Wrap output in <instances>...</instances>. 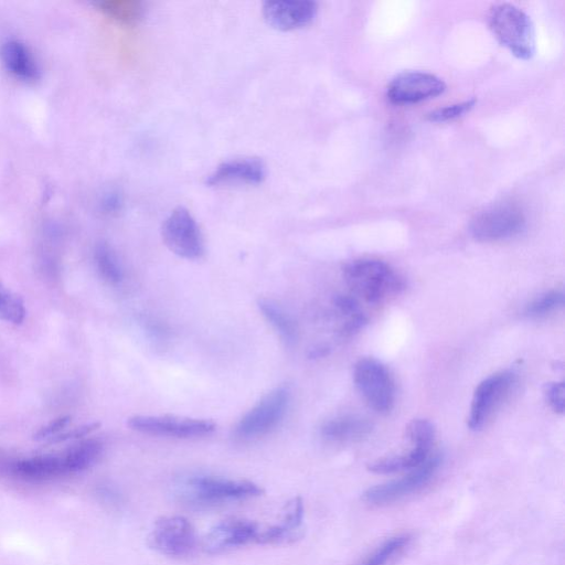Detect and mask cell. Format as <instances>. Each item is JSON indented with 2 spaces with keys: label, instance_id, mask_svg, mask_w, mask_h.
<instances>
[{
  "label": "cell",
  "instance_id": "obj_9",
  "mask_svg": "<svg viewBox=\"0 0 565 565\" xmlns=\"http://www.w3.org/2000/svg\"><path fill=\"white\" fill-rule=\"evenodd\" d=\"M516 385V375L510 371L495 373L476 388L471 414L468 418L469 429L479 431L484 428L490 417L500 407L513 391Z\"/></svg>",
  "mask_w": 565,
  "mask_h": 565
},
{
  "label": "cell",
  "instance_id": "obj_31",
  "mask_svg": "<svg viewBox=\"0 0 565 565\" xmlns=\"http://www.w3.org/2000/svg\"><path fill=\"white\" fill-rule=\"evenodd\" d=\"M69 422L70 418L68 417L59 418L58 420L51 422L35 435L36 440H51L53 436L65 429Z\"/></svg>",
  "mask_w": 565,
  "mask_h": 565
},
{
  "label": "cell",
  "instance_id": "obj_18",
  "mask_svg": "<svg viewBox=\"0 0 565 565\" xmlns=\"http://www.w3.org/2000/svg\"><path fill=\"white\" fill-rule=\"evenodd\" d=\"M0 57L6 68L25 81H36L40 70L29 49L18 40H8L0 49Z\"/></svg>",
  "mask_w": 565,
  "mask_h": 565
},
{
  "label": "cell",
  "instance_id": "obj_23",
  "mask_svg": "<svg viewBox=\"0 0 565 565\" xmlns=\"http://www.w3.org/2000/svg\"><path fill=\"white\" fill-rule=\"evenodd\" d=\"M97 5L106 15L127 24L135 23L144 12L142 3L137 0H103Z\"/></svg>",
  "mask_w": 565,
  "mask_h": 565
},
{
  "label": "cell",
  "instance_id": "obj_15",
  "mask_svg": "<svg viewBox=\"0 0 565 565\" xmlns=\"http://www.w3.org/2000/svg\"><path fill=\"white\" fill-rule=\"evenodd\" d=\"M265 176V166L259 159H233V161L221 164L207 178V185L211 187L230 184L259 185Z\"/></svg>",
  "mask_w": 565,
  "mask_h": 565
},
{
  "label": "cell",
  "instance_id": "obj_2",
  "mask_svg": "<svg viewBox=\"0 0 565 565\" xmlns=\"http://www.w3.org/2000/svg\"><path fill=\"white\" fill-rule=\"evenodd\" d=\"M345 281L354 295L369 304H378L403 289L401 277L389 264L375 259L349 263L344 270Z\"/></svg>",
  "mask_w": 565,
  "mask_h": 565
},
{
  "label": "cell",
  "instance_id": "obj_5",
  "mask_svg": "<svg viewBox=\"0 0 565 565\" xmlns=\"http://www.w3.org/2000/svg\"><path fill=\"white\" fill-rule=\"evenodd\" d=\"M526 226L524 211L504 202L479 213L471 223V233L478 241L497 242L517 237Z\"/></svg>",
  "mask_w": 565,
  "mask_h": 565
},
{
  "label": "cell",
  "instance_id": "obj_6",
  "mask_svg": "<svg viewBox=\"0 0 565 565\" xmlns=\"http://www.w3.org/2000/svg\"><path fill=\"white\" fill-rule=\"evenodd\" d=\"M162 236L166 247L180 258L197 260L205 253L198 223L184 207L170 213L164 222Z\"/></svg>",
  "mask_w": 565,
  "mask_h": 565
},
{
  "label": "cell",
  "instance_id": "obj_3",
  "mask_svg": "<svg viewBox=\"0 0 565 565\" xmlns=\"http://www.w3.org/2000/svg\"><path fill=\"white\" fill-rule=\"evenodd\" d=\"M489 25L498 40L520 59L528 60L536 51V35L530 17L511 4H500L490 12Z\"/></svg>",
  "mask_w": 565,
  "mask_h": 565
},
{
  "label": "cell",
  "instance_id": "obj_14",
  "mask_svg": "<svg viewBox=\"0 0 565 565\" xmlns=\"http://www.w3.org/2000/svg\"><path fill=\"white\" fill-rule=\"evenodd\" d=\"M317 10V4L311 0H277L264 4L263 16L273 28L294 30L311 24Z\"/></svg>",
  "mask_w": 565,
  "mask_h": 565
},
{
  "label": "cell",
  "instance_id": "obj_16",
  "mask_svg": "<svg viewBox=\"0 0 565 565\" xmlns=\"http://www.w3.org/2000/svg\"><path fill=\"white\" fill-rule=\"evenodd\" d=\"M304 520V504L301 498H294L286 505L280 524L261 531L259 542L262 545L286 542L295 539L300 533Z\"/></svg>",
  "mask_w": 565,
  "mask_h": 565
},
{
  "label": "cell",
  "instance_id": "obj_33",
  "mask_svg": "<svg viewBox=\"0 0 565 565\" xmlns=\"http://www.w3.org/2000/svg\"><path fill=\"white\" fill-rule=\"evenodd\" d=\"M122 206L121 196L117 193H110L103 200V207L106 211L115 212Z\"/></svg>",
  "mask_w": 565,
  "mask_h": 565
},
{
  "label": "cell",
  "instance_id": "obj_11",
  "mask_svg": "<svg viewBox=\"0 0 565 565\" xmlns=\"http://www.w3.org/2000/svg\"><path fill=\"white\" fill-rule=\"evenodd\" d=\"M445 89V82L435 74L405 71L390 82L388 98L396 104H412L437 97Z\"/></svg>",
  "mask_w": 565,
  "mask_h": 565
},
{
  "label": "cell",
  "instance_id": "obj_20",
  "mask_svg": "<svg viewBox=\"0 0 565 565\" xmlns=\"http://www.w3.org/2000/svg\"><path fill=\"white\" fill-rule=\"evenodd\" d=\"M14 472L25 478L46 479L66 474L62 457L41 456L15 464Z\"/></svg>",
  "mask_w": 565,
  "mask_h": 565
},
{
  "label": "cell",
  "instance_id": "obj_8",
  "mask_svg": "<svg viewBox=\"0 0 565 565\" xmlns=\"http://www.w3.org/2000/svg\"><path fill=\"white\" fill-rule=\"evenodd\" d=\"M442 456L440 454L430 455L419 467L412 469L411 473L397 481L371 487L364 494L368 504L383 506L394 503L413 493H417L431 482V479L441 466Z\"/></svg>",
  "mask_w": 565,
  "mask_h": 565
},
{
  "label": "cell",
  "instance_id": "obj_10",
  "mask_svg": "<svg viewBox=\"0 0 565 565\" xmlns=\"http://www.w3.org/2000/svg\"><path fill=\"white\" fill-rule=\"evenodd\" d=\"M148 545L167 557H185L197 545L196 531L184 517H164L154 525Z\"/></svg>",
  "mask_w": 565,
  "mask_h": 565
},
{
  "label": "cell",
  "instance_id": "obj_25",
  "mask_svg": "<svg viewBox=\"0 0 565 565\" xmlns=\"http://www.w3.org/2000/svg\"><path fill=\"white\" fill-rule=\"evenodd\" d=\"M411 541L409 535L393 537L383 543L371 556L361 565H387L401 551L408 547Z\"/></svg>",
  "mask_w": 565,
  "mask_h": 565
},
{
  "label": "cell",
  "instance_id": "obj_12",
  "mask_svg": "<svg viewBox=\"0 0 565 565\" xmlns=\"http://www.w3.org/2000/svg\"><path fill=\"white\" fill-rule=\"evenodd\" d=\"M129 425L133 430L141 433L177 437V439L206 436L216 430L215 423L207 420L151 417V415H137L130 419Z\"/></svg>",
  "mask_w": 565,
  "mask_h": 565
},
{
  "label": "cell",
  "instance_id": "obj_26",
  "mask_svg": "<svg viewBox=\"0 0 565 565\" xmlns=\"http://www.w3.org/2000/svg\"><path fill=\"white\" fill-rule=\"evenodd\" d=\"M25 314L23 302L0 284V319L17 325L23 323Z\"/></svg>",
  "mask_w": 565,
  "mask_h": 565
},
{
  "label": "cell",
  "instance_id": "obj_30",
  "mask_svg": "<svg viewBox=\"0 0 565 565\" xmlns=\"http://www.w3.org/2000/svg\"><path fill=\"white\" fill-rule=\"evenodd\" d=\"M565 387L563 382L549 383L546 387V397L551 409L563 414L565 409Z\"/></svg>",
  "mask_w": 565,
  "mask_h": 565
},
{
  "label": "cell",
  "instance_id": "obj_28",
  "mask_svg": "<svg viewBox=\"0 0 565 565\" xmlns=\"http://www.w3.org/2000/svg\"><path fill=\"white\" fill-rule=\"evenodd\" d=\"M407 435L413 445L431 447L434 442L435 429L429 420H413L407 429Z\"/></svg>",
  "mask_w": 565,
  "mask_h": 565
},
{
  "label": "cell",
  "instance_id": "obj_1",
  "mask_svg": "<svg viewBox=\"0 0 565 565\" xmlns=\"http://www.w3.org/2000/svg\"><path fill=\"white\" fill-rule=\"evenodd\" d=\"M262 494L263 489L257 484L206 475L191 476L176 490V496L183 503L195 507H213Z\"/></svg>",
  "mask_w": 565,
  "mask_h": 565
},
{
  "label": "cell",
  "instance_id": "obj_4",
  "mask_svg": "<svg viewBox=\"0 0 565 565\" xmlns=\"http://www.w3.org/2000/svg\"><path fill=\"white\" fill-rule=\"evenodd\" d=\"M356 387L369 407L381 414L389 413L396 403V386L390 371L373 358L360 359L354 370Z\"/></svg>",
  "mask_w": 565,
  "mask_h": 565
},
{
  "label": "cell",
  "instance_id": "obj_24",
  "mask_svg": "<svg viewBox=\"0 0 565 565\" xmlns=\"http://www.w3.org/2000/svg\"><path fill=\"white\" fill-rule=\"evenodd\" d=\"M95 259L101 275L112 284L120 283L123 279V271L119 260L108 244H100Z\"/></svg>",
  "mask_w": 565,
  "mask_h": 565
},
{
  "label": "cell",
  "instance_id": "obj_17",
  "mask_svg": "<svg viewBox=\"0 0 565 565\" xmlns=\"http://www.w3.org/2000/svg\"><path fill=\"white\" fill-rule=\"evenodd\" d=\"M373 429L372 423L359 415H344L322 426L324 439L333 443H353L364 440Z\"/></svg>",
  "mask_w": 565,
  "mask_h": 565
},
{
  "label": "cell",
  "instance_id": "obj_22",
  "mask_svg": "<svg viewBox=\"0 0 565 565\" xmlns=\"http://www.w3.org/2000/svg\"><path fill=\"white\" fill-rule=\"evenodd\" d=\"M102 445L99 442L89 441L74 447L65 457H62L66 473H78L90 468L99 460Z\"/></svg>",
  "mask_w": 565,
  "mask_h": 565
},
{
  "label": "cell",
  "instance_id": "obj_13",
  "mask_svg": "<svg viewBox=\"0 0 565 565\" xmlns=\"http://www.w3.org/2000/svg\"><path fill=\"white\" fill-rule=\"evenodd\" d=\"M260 527L247 519H228L212 528L205 539V549L209 553H221L252 542H259Z\"/></svg>",
  "mask_w": 565,
  "mask_h": 565
},
{
  "label": "cell",
  "instance_id": "obj_7",
  "mask_svg": "<svg viewBox=\"0 0 565 565\" xmlns=\"http://www.w3.org/2000/svg\"><path fill=\"white\" fill-rule=\"evenodd\" d=\"M289 401V390H273L244 415L234 434L241 440H253L268 434L283 419Z\"/></svg>",
  "mask_w": 565,
  "mask_h": 565
},
{
  "label": "cell",
  "instance_id": "obj_27",
  "mask_svg": "<svg viewBox=\"0 0 565 565\" xmlns=\"http://www.w3.org/2000/svg\"><path fill=\"white\" fill-rule=\"evenodd\" d=\"M564 305L562 291H551L531 302L526 308V314L533 318L546 317Z\"/></svg>",
  "mask_w": 565,
  "mask_h": 565
},
{
  "label": "cell",
  "instance_id": "obj_29",
  "mask_svg": "<svg viewBox=\"0 0 565 565\" xmlns=\"http://www.w3.org/2000/svg\"><path fill=\"white\" fill-rule=\"evenodd\" d=\"M476 104V100H467L461 103L445 106V108L432 112L429 117L434 122H446L457 119L469 111H471Z\"/></svg>",
  "mask_w": 565,
  "mask_h": 565
},
{
  "label": "cell",
  "instance_id": "obj_19",
  "mask_svg": "<svg viewBox=\"0 0 565 565\" xmlns=\"http://www.w3.org/2000/svg\"><path fill=\"white\" fill-rule=\"evenodd\" d=\"M413 446V449L407 454L381 458L371 463L368 466L369 471L376 474H393L419 467L430 457L431 447Z\"/></svg>",
  "mask_w": 565,
  "mask_h": 565
},
{
  "label": "cell",
  "instance_id": "obj_32",
  "mask_svg": "<svg viewBox=\"0 0 565 565\" xmlns=\"http://www.w3.org/2000/svg\"><path fill=\"white\" fill-rule=\"evenodd\" d=\"M98 426H99V424H91V425H87V426H82V428L73 430L69 433L60 435L58 437H53V439H51V442H62V441H68V440H71V439H78V437H82V436H85V435L91 433L92 431L97 429Z\"/></svg>",
  "mask_w": 565,
  "mask_h": 565
},
{
  "label": "cell",
  "instance_id": "obj_21",
  "mask_svg": "<svg viewBox=\"0 0 565 565\" xmlns=\"http://www.w3.org/2000/svg\"><path fill=\"white\" fill-rule=\"evenodd\" d=\"M259 307L283 340L287 344H293L297 338V327L292 317L281 306L270 300H260Z\"/></svg>",
  "mask_w": 565,
  "mask_h": 565
}]
</instances>
